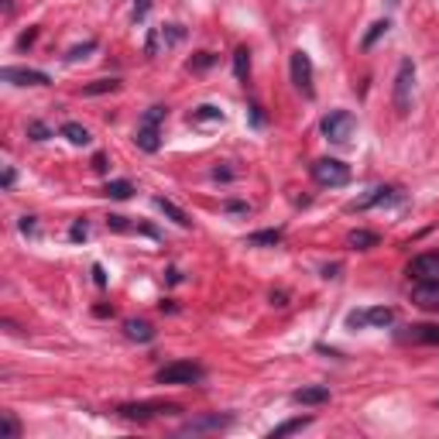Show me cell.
Here are the masks:
<instances>
[{
	"label": "cell",
	"mask_w": 439,
	"mask_h": 439,
	"mask_svg": "<svg viewBox=\"0 0 439 439\" xmlns=\"http://www.w3.org/2000/svg\"><path fill=\"white\" fill-rule=\"evenodd\" d=\"M230 416H220V412H213V416H199V419H189L179 433L182 436H199V433H220V429H227L230 425Z\"/></svg>",
	"instance_id": "9c48e42d"
},
{
	"label": "cell",
	"mask_w": 439,
	"mask_h": 439,
	"mask_svg": "<svg viewBox=\"0 0 439 439\" xmlns=\"http://www.w3.org/2000/svg\"><path fill=\"white\" fill-rule=\"evenodd\" d=\"M292 83H295V90L302 96H316V86H312V58L302 48L292 52Z\"/></svg>",
	"instance_id": "52a82bcc"
},
{
	"label": "cell",
	"mask_w": 439,
	"mask_h": 439,
	"mask_svg": "<svg viewBox=\"0 0 439 439\" xmlns=\"http://www.w3.org/2000/svg\"><path fill=\"white\" fill-rule=\"evenodd\" d=\"M117 86H120V79H96V83H90V86H83L79 93L83 96H100V93H114Z\"/></svg>",
	"instance_id": "603a6c76"
},
{
	"label": "cell",
	"mask_w": 439,
	"mask_h": 439,
	"mask_svg": "<svg viewBox=\"0 0 439 439\" xmlns=\"http://www.w3.org/2000/svg\"><path fill=\"white\" fill-rule=\"evenodd\" d=\"M408 278H439V250H429V254H419L408 261Z\"/></svg>",
	"instance_id": "30bf717a"
},
{
	"label": "cell",
	"mask_w": 439,
	"mask_h": 439,
	"mask_svg": "<svg viewBox=\"0 0 439 439\" xmlns=\"http://www.w3.org/2000/svg\"><path fill=\"white\" fill-rule=\"evenodd\" d=\"M154 206H158V210L165 213V216H172L175 223H179V227H192V220L189 216H186V213L179 210V206H175L172 199H165V196H158V199H154Z\"/></svg>",
	"instance_id": "ac0fdd59"
},
{
	"label": "cell",
	"mask_w": 439,
	"mask_h": 439,
	"mask_svg": "<svg viewBox=\"0 0 439 439\" xmlns=\"http://www.w3.org/2000/svg\"><path fill=\"white\" fill-rule=\"evenodd\" d=\"M0 419H4V436H7V439H18L21 436V422L14 419V412H4Z\"/></svg>",
	"instance_id": "484cf974"
},
{
	"label": "cell",
	"mask_w": 439,
	"mask_h": 439,
	"mask_svg": "<svg viewBox=\"0 0 439 439\" xmlns=\"http://www.w3.org/2000/svg\"><path fill=\"white\" fill-rule=\"evenodd\" d=\"M323 134L326 141H333V144H347L350 137H354V131H357V117L350 114V110H329V114L323 117Z\"/></svg>",
	"instance_id": "5b68a950"
},
{
	"label": "cell",
	"mask_w": 439,
	"mask_h": 439,
	"mask_svg": "<svg viewBox=\"0 0 439 439\" xmlns=\"http://www.w3.org/2000/svg\"><path fill=\"white\" fill-rule=\"evenodd\" d=\"M203 378H206V371L192 361H172L154 374V381L158 384H199Z\"/></svg>",
	"instance_id": "277c9868"
},
{
	"label": "cell",
	"mask_w": 439,
	"mask_h": 439,
	"mask_svg": "<svg viewBox=\"0 0 439 439\" xmlns=\"http://www.w3.org/2000/svg\"><path fill=\"white\" fill-rule=\"evenodd\" d=\"M395 323V309L391 306H374V309H354L350 316H347V326L350 329H364V326H378V329H384V326Z\"/></svg>",
	"instance_id": "8992f818"
},
{
	"label": "cell",
	"mask_w": 439,
	"mask_h": 439,
	"mask_svg": "<svg viewBox=\"0 0 439 439\" xmlns=\"http://www.w3.org/2000/svg\"><path fill=\"white\" fill-rule=\"evenodd\" d=\"M0 186H4V189H11V186H14V169H11V165L4 169V179H0Z\"/></svg>",
	"instance_id": "d590c367"
},
{
	"label": "cell",
	"mask_w": 439,
	"mask_h": 439,
	"mask_svg": "<svg viewBox=\"0 0 439 439\" xmlns=\"http://www.w3.org/2000/svg\"><path fill=\"white\" fill-rule=\"evenodd\" d=\"M152 11V0H134V21H144Z\"/></svg>",
	"instance_id": "4dcf8cb0"
},
{
	"label": "cell",
	"mask_w": 439,
	"mask_h": 439,
	"mask_svg": "<svg viewBox=\"0 0 439 439\" xmlns=\"http://www.w3.org/2000/svg\"><path fill=\"white\" fill-rule=\"evenodd\" d=\"M169 416V412H179L175 405H162V401H137V405H120L117 408V416L120 419H131V422H148L154 419V416Z\"/></svg>",
	"instance_id": "ba28073f"
},
{
	"label": "cell",
	"mask_w": 439,
	"mask_h": 439,
	"mask_svg": "<svg viewBox=\"0 0 439 439\" xmlns=\"http://www.w3.org/2000/svg\"><path fill=\"white\" fill-rule=\"evenodd\" d=\"M134 192L131 182H124V179H117V182H107V189H103V196H110V199H127Z\"/></svg>",
	"instance_id": "d4e9b609"
},
{
	"label": "cell",
	"mask_w": 439,
	"mask_h": 439,
	"mask_svg": "<svg viewBox=\"0 0 439 439\" xmlns=\"http://www.w3.org/2000/svg\"><path fill=\"white\" fill-rule=\"evenodd\" d=\"M213 62H216V55H213V52H199V55L192 58L189 65H192V69H210Z\"/></svg>",
	"instance_id": "f546056e"
},
{
	"label": "cell",
	"mask_w": 439,
	"mask_h": 439,
	"mask_svg": "<svg viewBox=\"0 0 439 439\" xmlns=\"http://www.w3.org/2000/svg\"><path fill=\"white\" fill-rule=\"evenodd\" d=\"M309 422H312V416H302V419H288V422H282V425H275L268 436L271 439H282V436H292V433H299V429H306Z\"/></svg>",
	"instance_id": "44dd1931"
},
{
	"label": "cell",
	"mask_w": 439,
	"mask_h": 439,
	"mask_svg": "<svg viewBox=\"0 0 439 439\" xmlns=\"http://www.w3.org/2000/svg\"><path fill=\"white\" fill-rule=\"evenodd\" d=\"M292 401H299V405H326L329 401V388L326 384H309V388H299Z\"/></svg>",
	"instance_id": "9a60e30c"
},
{
	"label": "cell",
	"mask_w": 439,
	"mask_h": 439,
	"mask_svg": "<svg viewBox=\"0 0 439 439\" xmlns=\"http://www.w3.org/2000/svg\"><path fill=\"white\" fill-rule=\"evenodd\" d=\"M28 134H31L35 141H45V137H48V127H45V124H38V120H31V124H28Z\"/></svg>",
	"instance_id": "1f68e13d"
},
{
	"label": "cell",
	"mask_w": 439,
	"mask_h": 439,
	"mask_svg": "<svg viewBox=\"0 0 439 439\" xmlns=\"http://www.w3.org/2000/svg\"><path fill=\"white\" fill-rule=\"evenodd\" d=\"M189 124H223V110L213 107V103H203L189 114Z\"/></svg>",
	"instance_id": "e0dca14e"
},
{
	"label": "cell",
	"mask_w": 439,
	"mask_h": 439,
	"mask_svg": "<svg viewBox=\"0 0 439 439\" xmlns=\"http://www.w3.org/2000/svg\"><path fill=\"white\" fill-rule=\"evenodd\" d=\"M388 28H391L388 21H374V24H371V31H367V38H364V48H371V45H374V41L381 38L384 31H388Z\"/></svg>",
	"instance_id": "4316f807"
},
{
	"label": "cell",
	"mask_w": 439,
	"mask_h": 439,
	"mask_svg": "<svg viewBox=\"0 0 439 439\" xmlns=\"http://www.w3.org/2000/svg\"><path fill=\"white\" fill-rule=\"evenodd\" d=\"M35 38H38V31H35V28H28V31H24V35L18 38V48H28V45H31Z\"/></svg>",
	"instance_id": "836d02e7"
},
{
	"label": "cell",
	"mask_w": 439,
	"mask_h": 439,
	"mask_svg": "<svg viewBox=\"0 0 439 439\" xmlns=\"http://www.w3.org/2000/svg\"><path fill=\"white\" fill-rule=\"evenodd\" d=\"M93 172H107V154H93Z\"/></svg>",
	"instance_id": "e575fe53"
},
{
	"label": "cell",
	"mask_w": 439,
	"mask_h": 439,
	"mask_svg": "<svg viewBox=\"0 0 439 439\" xmlns=\"http://www.w3.org/2000/svg\"><path fill=\"white\" fill-rule=\"evenodd\" d=\"M86 233H90V227H86V220H79V223H73V230H69V237H73V240H83Z\"/></svg>",
	"instance_id": "d6a6232c"
},
{
	"label": "cell",
	"mask_w": 439,
	"mask_h": 439,
	"mask_svg": "<svg viewBox=\"0 0 439 439\" xmlns=\"http://www.w3.org/2000/svg\"><path fill=\"white\" fill-rule=\"evenodd\" d=\"M169 117V107H152L148 114L141 117V124H137V131H134V141H137V148L141 152H158L162 148V120Z\"/></svg>",
	"instance_id": "6da1fadb"
},
{
	"label": "cell",
	"mask_w": 439,
	"mask_h": 439,
	"mask_svg": "<svg viewBox=\"0 0 439 439\" xmlns=\"http://www.w3.org/2000/svg\"><path fill=\"white\" fill-rule=\"evenodd\" d=\"M62 137L69 141V144H76V148H83V144H90V131L83 127V124H62Z\"/></svg>",
	"instance_id": "d6986e66"
},
{
	"label": "cell",
	"mask_w": 439,
	"mask_h": 439,
	"mask_svg": "<svg viewBox=\"0 0 439 439\" xmlns=\"http://www.w3.org/2000/svg\"><path fill=\"white\" fill-rule=\"evenodd\" d=\"M21 233H35V216H21Z\"/></svg>",
	"instance_id": "8d00e7d4"
},
{
	"label": "cell",
	"mask_w": 439,
	"mask_h": 439,
	"mask_svg": "<svg viewBox=\"0 0 439 439\" xmlns=\"http://www.w3.org/2000/svg\"><path fill=\"white\" fill-rule=\"evenodd\" d=\"M124 333H127V340H134V344H152L154 340L152 323H144V319H131V323H124Z\"/></svg>",
	"instance_id": "2e32d148"
},
{
	"label": "cell",
	"mask_w": 439,
	"mask_h": 439,
	"mask_svg": "<svg viewBox=\"0 0 439 439\" xmlns=\"http://www.w3.org/2000/svg\"><path fill=\"white\" fill-rule=\"evenodd\" d=\"M4 83H14V86H48V76L38 69H18V65H7L0 73Z\"/></svg>",
	"instance_id": "8fae6325"
},
{
	"label": "cell",
	"mask_w": 439,
	"mask_h": 439,
	"mask_svg": "<svg viewBox=\"0 0 439 439\" xmlns=\"http://www.w3.org/2000/svg\"><path fill=\"white\" fill-rule=\"evenodd\" d=\"M347 244L354 250H371V248H378V233H371V230H354V233L347 237Z\"/></svg>",
	"instance_id": "ffe728a7"
},
{
	"label": "cell",
	"mask_w": 439,
	"mask_h": 439,
	"mask_svg": "<svg viewBox=\"0 0 439 439\" xmlns=\"http://www.w3.org/2000/svg\"><path fill=\"white\" fill-rule=\"evenodd\" d=\"M401 340H408V344H439V326H433V323L405 326Z\"/></svg>",
	"instance_id": "5bb4252c"
},
{
	"label": "cell",
	"mask_w": 439,
	"mask_h": 439,
	"mask_svg": "<svg viewBox=\"0 0 439 439\" xmlns=\"http://www.w3.org/2000/svg\"><path fill=\"white\" fill-rule=\"evenodd\" d=\"M309 172H312V179H316L319 186H326V189H340V186L350 182V169H347L340 158H316Z\"/></svg>",
	"instance_id": "3957f363"
},
{
	"label": "cell",
	"mask_w": 439,
	"mask_h": 439,
	"mask_svg": "<svg viewBox=\"0 0 439 439\" xmlns=\"http://www.w3.org/2000/svg\"><path fill=\"white\" fill-rule=\"evenodd\" d=\"M401 192L395 186H378V189H371V196H364L354 203V210H371V206H388V203H395Z\"/></svg>",
	"instance_id": "4fadbf2b"
},
{
	"label": "cell",
	"mask_w": 439,
	"mask_h": 439,
	"mask_svg": "<svg viewBox=\"0 0 439 439\" xmlns=\"http://www.w3.org/2000/svg\"><path fill=\"white\" fill-rule=\"evenodd\" d=\"M412 302L422 309H439V278H422L412 288Z\"/></svg>",
	"instance_id": "7c38bea8"
},
{
	"label": "cell",
	"mask_w": 439,
	"mask_h": 439,
	"mask_svg": "<svg viewBox=\"0 0 439 439\" xmlns=\"http://www.w3.org/2000/svg\"><path fill=\"white\" fill-rule=\"evenodd\" d=\"M412 90H416V62H412V58H401L398 76H395V93H391L395 114L398 117H405L412 110Z\"/></svg>",
	"instance_id": "7a4b0ae2"
},
{
	"label": "cell",
	"mask_w": 439,
	"mask_h": 439,
	"mask_svg": "<svg viewBox=\"0 0 439 439\" xmlns=\"http://www.w3.org/2000/svg\"><path fill=\"white\" fill-rule=\"evenodd\" d=\"M93 278H96V285H107V275H103L100 265H93Z\"/></svg>",
	"instance_id": "74e56055"
},
{
	"label": "cell",
	"mask_w": 439,
	"mask_h": 439,
	"mask_svg": "<svg viewBox=\"0 0 439 439\" xmlns=\"http://www.w3.org/2000/svg\"><path fill=\"white\" fill-rule=\"evenodd\" d=\"M107 227L117 230V233H127V230H134L131 223H127V216H117V213H114V216H107Z\"/></svg>",
	"instance_id": "f1b7e54d"
},
{
	"label": "cell",
	"mask_w": 439,
	"mask_h": 439,
	"mask_svg": "<svg viewBox=\"0 0 439 439\" xmlns=\"http://www.w3.org/2000/svg\"><path fill=\"white\" fill-rule=\"evenodd\" d=\"M90 52H96V41H93V38L83 41V45H76V48H73V52H69L65 58H69V62H79V58H86Z\"/></svg>",
	"instance_id": "83f0119b"
},
{
	"label": "cell",
	"mask_w": 439,
	"mask_h": 439,
	"mask_svg": "<svg viewBox=\"0 0 439 439\" xmlns=\"http://www.w3.org/2000/svg\"><path fill=\"white\" fill-rule=\"evenodd\" d=\"M248 244L250 248H275V244H282V230H258L248 237Z\"/></svg>",
	"instance_id": "7402d4cb"
},
{
	"label": "cell",
	"mask_w": 439,
	"mask_h": 439,
	"mask_svg": "<svg viewBox=\"0 0 439 439\" xmlns=\"http://www.w3.org/2000/svg\"><path fill=\"white\" fill-rule=\"evenodd\" d=\"M248 73H250V52L240 45L237 52H233V76L237 79H248Z\"/></svg>",
	"instance_id": "cb8c5ba5"
},
{
	"label": "cell",
	"mask_w": 439,
	"mask_h": 439,
	"mask_svg": "<svg viewBox=\"0 0 439 439\" xmlns=\"http://www.w3.org/2000/svg\"><path fill=\"white\" fill-rule=\"evenodd\" d=\"M227 210L230 213H248V206H244V203H227Z\"/></svg>",
	"instance_id": "f35d334b"
}]
</instances>
